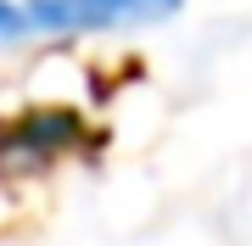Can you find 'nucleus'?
<instances>
[{
  "instance_id": "obj_1",
  "label": "nucleus",
  "mask_w": 252,
  "mask_h": 246,
  "mask_svg": "<svg viewBox=\"0 0 252 246\" xmlns=\"http://www.w3.org/2000/svg\"><path fill=\"white\" fill-rule=\"evenodd\" d=\"M90 146V118L62 101H34V107L0 118V179H45L67 157Z\"/></svg>"
},
{
  "instance_id": "obj_3",
  "label": "nucleus",
  "mask_w": 252,
  "mask_h": 246,
  "mask_svg": "<svg viewBox=\"0 0 252 246\" xmlns=\"http://www.w3.org/2000/svg\"><path fill=\"white\" fill-rule=\"evenodd\" d=\"M23 39H34V34H28V11H23V0H0V51L23 45Z\"/></svg>"
},
{
  "instance_id": "obj_2",
  "label": "nucleus",
  "mask_w": 252,
  "mask_h": 246,
  "mask_svg": "<svg viewBox=\"0 0 252 246\" xmlns=\"http://www.w3.org/2000/svg\"><path fill=\"white\" fill-rule=\"evenodd\" d=\"M34 39H84V34H124L157 28L180 17L185 0H23Z\"/></svg>"
}]
</instances>
